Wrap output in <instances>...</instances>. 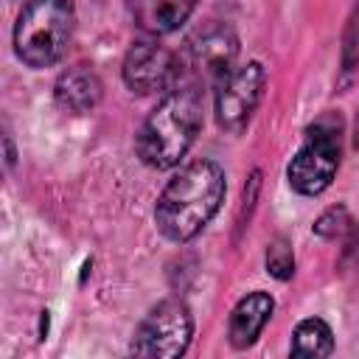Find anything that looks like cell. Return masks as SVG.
Instances as JSON below:
<instances>
[{"label": "cell", "mask_w": 359, "mask_h": 359, "mask_svg": "<svg viewBox=\"0 0 359 359\" xmlns=\"http://www.w3.org/2000/svg\"><path fill=\"white\" fill-rule=\"evenodd\" d=\"M224 171L213 160H194L182 165L157 196L154 222L168 241H191L216 216L224 199Z\"/></svg>", "instance_id": "obj_1"}, {"label": "cell", "mask_w": 359, "mask_h": 359, "mask_svg": "<svg viewBox=\"0 0 359 359\" xmlns=\"http://www.w3.org/2000/svg\"><path fill=\"white\" fill-rule=\"evenodd\" d=\"M202 126V87L177 84L143 121L135 149L137 157L157 171L174 168L194 146Z\"/></svg>", "instance_id": "obj_2"}, {"label": "cell", "mask_w": 359, "mask_h": 359, "mask_svg": "<svg viewBox=\"0 0 359 359\" xmlns=\"http://www.w3.org/2000/svg\"><path fill=\"white\" fill-rule=\"evenodd\" d=\"M76 11L70 0H28L14 25V53L28 67L56 65L73 39Z\"/></svg>", "instance_id": "obj_3"}, {"label": "cell", "mask_w": 359, "mask_h": 359, "mask_svg": "<svg viewBox=\"0 0 359 359\" xmlns=\"http://www.w3.org/2000/svg\"><path fill=\"white\" fill-rule=\"evenodd\" d=\"M339 157H342V121L337 112H325L306 129V140L292 157L286 168V180L297 194L317 196L331 185L339 168Z\"/></svg>", "instance_id": "obj_4"}, {"label": "cell", "mask_w": 359, "mask_h": 359, "mask_svg": "<svg viewBox=\"0 0 359 359\" xmlns=\"http://www.w3.org/2000/svg\"><path fill=\"white\" fill-rule=\"evenodd\" d=\"M238 56V36L224 22L202 25L180 50V84H219Z\"/></svg>", "instance_id": "obj_5"}, {"label": "cell", "mask_w": 359, "mask_h": 359, "mask_svg": "<svg viewBox=\"0 0 359 359\" xmlns=\"http://www.w3.org/2000/svg\"><path fill=\"white\" fill-rule=\"evenodd\" d=\"M194 337V317L191 309L177 300L168 297L163 303H157L137 325L129 351L135 356H157V359H174L182 356L191 345Z\"/></svg>", "instance_id": "obj_6"}, {"label": "cell", "mask_w": 359, "mask_h": 359, "mask_svg": "<svg viewBox=\"0 0 359 359\" xmlns=\"http://www.w3.org/2000/svg\"><path fill=\"white\" fill-rule=\"evenodd\" d=\"M123 84L137 95L168 93L180 84V53L157 39H137L123 56Z\"/></svg>", "instance_id": "obj_7"}, {"label": "cell", "mask_w": 359, "mask_h": 359, "mask_svg": "<svg viewBox=\"0 0 359 359\" xmlns=\"http://www.w3.org/2000/svg\"><path fill=\"white\" fill-rule=\"evenodd\" d=\"M266 73L258 62H247L241 67H233L219 84H216V121L224 132H244L252 121L261 95H264Z\"/></svg>", "instance_id": "obj_8"}, {"label": "cell", "mask_w": 359, "mask_h": 359, "mask_svg": "<svg viewBox=\"0 0 359 359\" xmlns=\"http://www.w3.org/2000/svg\"><path fill=\"white\" fill-rule=\"evenodd\" d=\"M199 0H126L135 25L149 36L177 31L196 8Z\"/></svg>", "instance_id": "obj_9"}, {"label": "cell", "mask_w": 359, "mask_h": 359, "mask_svg": "<svg viewBox=\"0 0 359 359\" xmlns=\"http://www.w3.org/2000/svg\"><path fill=\"white\" fill-rule=\"evenodd\" d=\"M104 95V84L101 79L84 67V65H76V67H67L59 73L56 84H53V98L56 104L65 109V112H73V115H84L90 109L98 107Z\"/></svg>", "instance_id": "obj_10"}, {"label": "cell", "mask_w": 359, "mask_h": 359, "mask_svg": "<svg viewBox=\"0 0 359 359\" xmlns=\"http://www.w3.org/2000/svg\"><path fill=\"white\" fill-rule=\"evenodd\" d=\"M275 311V300L266 292H250L244 294L233 311H230V323H227V337L233 348H250L258 334L264 331V325L269 323Z\"/></svg>", "instance_id": "obj_11"}, {"label": "cell", "mask_w": 359, "mask_h": 359, "mask_svg": "<svg viewBox=\"0 0 359 359\" xmlns=\"http://www.w3.org/2000/svg\"><path fill=\"white\" fill-rule=\"evenodd\" d=\"M334 351V334L331 325L320 317H309L303 323H297L294 334H292V356H331Z\"/></svg>", "instance_id": "obj_12"}, {"label": "cell", "mask_w": 359, "mask_h": 359, "mask_svg": "<svg viewBox=\"0 0 359 359\" xmlns=\"http://www.w3.org/2000/svg\"><path fill=\"white\" fill-rule=\"evenodd\" d=\"M351 227H353L351 213H348V208H342V205L328 208V210L314 222V233H317L320 238H328V241L345 238V236L351 233Z\"/></svg>", "instance_id": "obj_13"}, {"label": "cell", "mask_w": 359, "mask_h": 359, "mask_svg": "<svg viewBox=\"0 0 359 359\" xmlns=\"http://www.w3.org/2000/svg\"><path fill=\"white\" fill-rule=\"evenodd\" d=\"M264 261H266V272L278 280H289L294 275V252H292L289 241H283V238H275L266 247Z\"/></svg>", "instance_id": "obj_14"}, {"label": "cell", "mask_w": 359, "mask_h": 359, "mask_svg": "<svg viewBox=\"0 0 359 359\" xmlns=\"http://www.w3.org/2000/svg\"><path fill=\"white\" fill-rule=\"evenodd\" d=\"M342 266L351 269V272H356V278H359V227H351V238L345 244Z\"/></svg>", "instance_id": "obj_15"}, {"label": "cell", "mask_w": 359, "mask_h": 359, "mask_svg": "<svg viewBox=\"0 0 359 359\" xmlns=\"http://www.w3.org/2000/svg\"><path fill=\"white\" fill-rule=\"evenodd\" d=\"M353 146L359 149V115H356V135H353Z\"/></svg>", "instance_id": "obj_16"}]
</instances>
